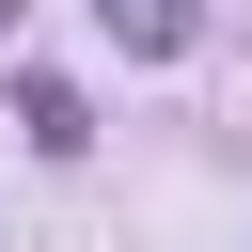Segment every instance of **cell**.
<instances>
[{"instance_id":"2","label":"cell","mask_w":252,"mask_h":252,"mask_svg":"<svg viewBox=\"0 0 252 252\" xmlns=\"http://www.w3.org/2000/svg\"><path fill=\"white\" fill-rule=\"evenodd\" d=\"M94 16H110V47H142V63H173V47H189V32H205V16H189V0H94Z\"/></svg>"},{"instance_id":"1","label":"cell","mask_w":252,"mask_h":252,"mask_svg":"<svg viewBox=\"0 0 252 252\" xmlns=\"http://www.w3.org/2000/svg\"><path fill=\"white\" fill-rule=\"evenodd\" d=\"M16 126H32V142H47V158H94V110H79V94H63V79H16Z\"/></svg>"},{"instance_id":"3","label":"cell","mask_w":252,"mask_h":252,"mask_svg":"<svg viewBox=\"0 0 252 252\" xmlns=\"http://www.w3.org/2000/svg\"><path fill=\"white\" fill-rule=\"evenodd\" d=\"M0 32H16V0H0Z\"/></svg>"}]
</instances>
